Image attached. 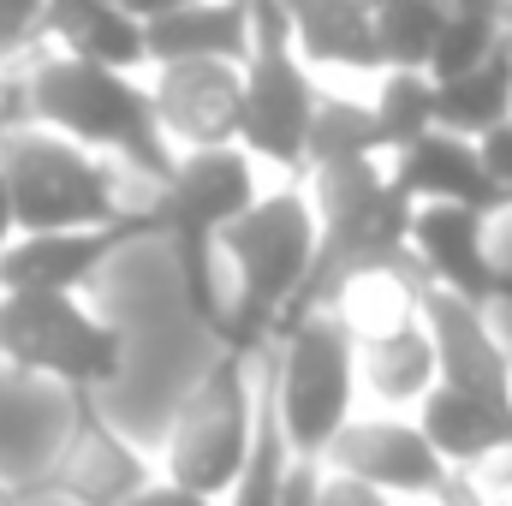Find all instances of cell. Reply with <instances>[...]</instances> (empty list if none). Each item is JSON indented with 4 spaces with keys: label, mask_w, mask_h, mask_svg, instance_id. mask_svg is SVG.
Segmentation results:
<instances>
[{
    "label": "cell",
    "mask_w": 512,
    "mask_h": 506,
    "mask_svg": "<svg viewBox=\"0 0 512 506\" xmlns=\"http://www.w3.org/2000/svg\"><path fill=\"white\" fill-rule=\"evenodd\" d=\"M18 78H24V120L36 131H54L66 143L126 167L149 191L173 173V149H167V137L155 126L143 78L66 60L54 48H36L18 66Z\"/></svg>",
    "instance_id": "1"
},
{
    "label": "cell",
    "mask_w": 512,
    "mask_h": 506,
    "mask_svg": "<svg viewBox=\"0 0 512 506\" xmlns=\"http://www.w3.org/2000/svg\"><path fill=\"white\" fill-rule=\"evenodd\" d=\"M215 262L233 268L221 352H256V346H268L274 328L286 322V310L298 304V292L310 280V262H316V209H310L304 179L262 185V197H256L251 209L221 227Z\"/></svg>",
    "instance_id": "2"
},
{
    "label": "cell",
    "mask_w": 512,
    "mask_h": 506,
    "mask_svg": "<svg viewBox=\"0 0 512 506\" xmlns=\"http://www.w3.org/2000/svg\"><path fill=\"white\" fill-rule=\"evenodd\" d=\"M256 197H262V167L239 143H221V149L173 155V173L143 203L149 221H155V239H167L173 256H179V286H185L191 316L215 340H227V292L215 280V239Z\"/></svg>",
    "instance_id": "3"
},
{
    "label": "cell",
    "mask_w": 512,
    "mask_h": 506,
    "mask_svg": "<svg viewBox=\"0 0 512 506\" xmlns=\"http://www.w3.org/2000/svg\"><path fill=\"white\" fill-rule=\"evenodd\" d=\"M268 364V399H274V429L292 459H322L328 441L358 417V340L352 328L316 304L292 322L274 328L262 346Z\"/></svg>",
    "instance_id": "4"
},
{
    "label": "cell",
    "mask_w": 512,
    "mask_h": 506,
    "mask_svg": "<svg viewBox=\"0 0 512 506\" xmlns=\"http://www.w3.org/2000/svg\"><path fill=\"white\" fill-rule=\"evenodd\" d=\"M0 185H6L18 233H72V227H108V221L131 215L114 161L36 126L6 131Z\"/></svg>",
    "instance_id": "5"
},
{
    "label": "cell",
    "mask_w": 512,
    "mask_h": 506,
    "mask_svg": "<svg viewBox=\"0 0 512 506\" xmlns=\"http://www.w3.org/2000/svg\"><path fill=\"white\" fill-rule=\"evenodd\" d=\"M0 364L60 393H96L126 370V334L66 292H0Z\"/></svg>",
    "instance_id": "6"
},
{
    "label": "cell",
    "mask_w": 512,
    "mask_h": 506,
    "mask_svg": "<svg viewBox=\"0 0 512 506\" xmlns=\"http://www.w3.org/2000/svg\"><path fill=\"white\" fill-rule=\"evenodd\" d=\"M256 429V352H221L203 381L179 399L167 429L161 477L197 501H221L245 471Z\"/></svg>",
    "instance_id": "7"
},
{
    "label": "cell",
    "mask_w": 512,
    "mask_h": 506,
    "mask_svg": "<svg viewBox=\"0 0 512 506\" xmlns=\"http://www.w3.org/2000/svg\"><path fill=\"white\" fill-rule=\"evenodd\" d=\"M322 78L292 54L274 0H251V54L239 66V149L262 173L304 179V131L316 114Z\"/></svg>",
    "instance_id": "8"
},
{
    "label": "cell",
    "mask_w": 512,
    "mask_h": 506,
    "mask_svg": "<svg viewBox=\"0 0 512 506\" xmlns=\"http://www.w3.org/2000/svg\"><path fill=\"white\" fill-rule=\"evenodd\" d=\"M334 477H352L364 489H376L387 501H441L447 495V465L429 453V441L417 435L411 417H387V411H358L328 453L316 459Z\"/></svg>",
    "instance_id": "9"
},
{
    "label": "cell",
    "mask_w": 512,
    "mask_h": 506,
    "mask_svg": "<svg viewBox=\"0 0 512 506\" xmlns=\"http://www.w3.org/2000/svg\"><path fill=\"white\" fill-rule=\"evenodd\" d=\"M405 256L417 268L423 286L453 292L477 310L512 298V274L489 251V221L471 209H447V203H417L411 227H405Z\"/></svg>",
    "instance_id": "10"
},
{
    "label": "cell",
    "mask_w": 512,
    "mask_h": 506,
    "mask_svg": "<svg viewBox=\"0 0 512 506\" xmlns=\"http://www.w3.org/2000/svg\"><path fill=\"white\" fill-rule=\"evenodd\" d=\"M149 483H155V465L96 411V393H72L66 435H60V453H54L42 489H54L78 506H120Z\"/></svg>",
    "instance_id": "11"
},
{
    "label": "cell",
    "mask_w": 512,
    "mask_h": 506,
    "mask_svg": "<svg viewBox=\"0 0 512 506\" xmlns=\"http://www.w3.org/2000/svg\"><path fill=\"white\" fill-rule=\"evenodd\" d=\"M137 239H155V221L149 209L137 203L131 215L108 221V227H72V233H18L6 251H0V292H66L78 298L114 256L137 245Z\"/></svg>",
    "instance_id": "12"
},
{
    "label": "cell",
    "mask_w": 512,
    "mask_h": 506,
    "mask_svg": "<svg viewBox=\"0 0 512 506\" xmlns=\"http://www.w3.org/2000/svg\"><path fill=\"white\" fill-rule=\"evenodd\" d=\"M417 322H423L429 352H435V387H453V393L512 417V358L489 328V310L423 286L417 292Z\"/></svg>",
    "instance_id": "13"
},
{
    "label": "cell",
    "mask_w": 512,
    "mask_h": 506,
    "mask_svg": "<svg viewBox=\"0 0 512 506\" xmlns=\"http://www.w3.org/2000/svg\"><path fill=\"white\" fill-rule=\"evenodd\" d=\"M155 126L167 137L173 155L185 149H221L239 143V66L221 60H179L143 72Z\"/></svg>",
    "instance_id": "14"
},
{
    "label": "cell",
    "mask_w": 512,
    "mask_h": 506,
    "mask_svg": "<svg viewBox=\"0 0 512 506\" xmlns=\"http://www.w3.org/2000/svg\"><path fill=\"white\" fill-rule=\"evenodd\" d=\"M387 179H393V191L417 209V203H447V209H471V215H483V221H495V215H507L512 197L483 173V155H477V143H465V137H453V131H423L411 149H399L393 161H387Z\"/></svg>",
    "instance_id": "15"
},
{
    "label": "cell",
    "mask_w": 512,
    "mask_h": 506,
    "mask_svg": "<svg viewBox=\"0 0 512 506\" xmlns=\"http://www.w3.org/2000/svg\"><path fill=\"white\" fill-rule=\"evenodd\" d=\"M292 54L322 78H382V48L370 30V0H274Z\"/></svg>",
    "instance_id": "16"
},
{
    "label": "cell",
    "mask_w": 512,
    "mask_h": 506,
    "mask_svg": "<svg viewBox=\"0 0 512 506\" xmlns=\"http://www.w3.org/2000/svg\"><path fill=\"white\" fill-rule=\"evenodd\" d=\"M42 48L102 66V72H149V48H143V24L120 12L114 0H48L42 6Z\"/></svg>",
    "instance_id": "17"
},
{
    "label": "cell",
    "mask_w": 512,
    "mask_h": 506,
    "mask_svg": "<svg viewBox=\"0 0 512 506\" xmlns=\"http://www.w3.org/2000/svg\"><path fill=\"white\" fill-rule=\"evenodd\" d=\"M143 48H149V72L179 66V60L245 66V54H251V0H191L179 12H161V18L143 24Z\"/></svg>",
    "instance_id": "18"
},
{
    "label": "cell",
    "mask_w": 512,
    "mask_h": 506,
    "mask_svg": "<svg viewBox=\"0 0 512 506\" xmlns=\"http://www.w3.org/2000/svg\"><path fill=\"white\" fill-rule=\"evenodd\" d=\"M429 387H435V352H429V334L417 316L358 340V393H370L376 411L411 417Z\"/></svg>",
    "instance_id": "19"
},
{
    "label": "cell",
    "mask_w": 512,
    "mask_h": 506,
    "mask_svg": "<svg viewBox=\"0 0 512 506\" xmlns=\"http://www.w3.org/2000/svg\"><path fill=\"white\" fill-rule=\"evenodd\" d=\"M501 120H512V12H507V36L465 78L435 84V131H453V137L477 143Z\"/></svg>",
    "instance_id": "20"
},
{
    "label": "cell",
    "mask_w": 512,
    "mask_h": 506,
    "mask_svg": "<svg viewBox=\"0 0 512 506\" xmlns=\"http://www.w3.org/2000/svg\"><path fill=\"white\" fill-rule=\"evenodd\" d=\"M346 161H382V131L364 96H346V90H328L316 96V114L304 131V173L316 167H346Z\"/></svg>",
    "instance_id": "21"
},
{
    "label": "cell",
    "mask_w": 512,
    "mask_h": 506,
    "mask_svg": "<svg viewBox=\"0 0 512 506\" xmlns=\"http://www.w3.org/2000/svg\"><path fill=\"white\" fill-rule=\"evenodd\" d=\"M286 441L274 429V399H268V364H262V346H256V429H251V453H245V471L233 477V489L221 495L227 506H280L286 489Z\"/></svg>",
    "instance_id": "22"
},
{
    "label": "cell",
    "mask_w": 512,
    "mask_h": 506,
    "mask_svg": "<svg viewBox=\"0 0 512 506\" xmlns=\"http://www.w3.org/2000/svg\"><path fill=\"white\" fill-rule=\"evenodd\" d=\"M447 24V0H370V30L382 48V72H423L435 36Z\"/></svg>",
    "instance_id": "23"
},
{
    "label": "cell",
    "mask_w": 512,
    "mask_h": 506,
    "mask_svg": "<svg viewBox=\"0 0 512 506\" xmlns=\"http://www.w3.org/2000/svg\"><path fill=\"white\" fill-rule=\"evenodd\" d=\"M364 102L376 114V131H382V161L411 149L423 131H435V84L423 72H382Z\"/></svg>",
    "instance_id": "24"
},
{
    "label": "cell",
    "mask_w": 512,
    "mask_h": 506,
    "mask_svg": "<svg viewBox=\"0 0 512 506\" xmlns=\"http://www.w3.org/2000/svg\"><path fill=\"white\" fill-rule=\"evenodd\" d=\"M507 36V24H495V18H471V12H447V24H441V36H435V54H429V66H423V78L429 84H447V78H465L495 42Z\"/></svg>",
    "instance_id": "25"
},
{
    "label": "cell",
    "mask_w": 512,
    "mask_h": 506,
    "mask_svg": "<svg viewBox=\"0 0 512 506\" xmlns=\"http://www.w3.org/2000/svg\"><path fill=\"white\" fill-rule=\"evenodd\" d=\"M42 6L48 0H0V72L42 48Z\"/></svg>",
    "instance_id": "26"
},
{
    "label": "cell",
    "mask_w": 512,
    "mask_h": 506,
    "mask_svg": "<svg viewBox=\"0 0 512 506\" xmlns=\"http://www.w3.org/2000/svg\"><path fill=\"white\" fill-rule=\"evenodd\" d=\"M316 506H393V501L376 495V489H364V483H352V477L322 471V477H316Z\"/></svg>",
    "instance_id": "27"
},
{
    "label": "cell",
    "mask_w": 512,
    "mask_h": 506,
    "mask_svg": "<svg viewBox=\"0 0 512 506\" xmlns=\"http://www.w3.org/2000/svg\"><path fill=\"white\" fill-rule=\"evenodd\" d=\"M120 506H215V501H197V495H185V489H173L167 477H155L149 489H137L131 501H120Z\"/></svg>",
    "instance_id": "28"
},
{
    "label": "cell",
    "mask_w": 512,
    "mask_h": 506,
    "mask_svg": "<svg viewBox=\"0 0 512 506\" xmlns=\"http://www.w3.org/2000/svg\"><path fill=\"white\" fill-rule=\"evenodd\" d=\"M120 12H131L137 24H149V18H161V12H179V6H191V0H114Z\"/></svg>",
    "instance_id": "29"
},
{
    "label": "cell",
    "mask_w": 512,
    "mask_h": 506,
    "mask_svg": "<svg viewBox=\"0 0 512 506\" xmlns=\"http://www.w3.org/2000/svg\"><path fill=\"white\" fill-rule=\"evenodd\" d=\"M18 239V221H12V203H6V185H0V251Z\"/></svg>",
    "instance_id": "30"
},
{
    "label": "cell",
    "mask_w": 512,
    "mask_h": 506,
    "mask_svg": "<svg viewBox=\"0 0 512 506\" xmlns=\"http://www.w3.org/2000/svg\"><path fill=\"white\" fill-rule=\"evenodd\" d=\"M0 506H18V495H12V489H6V483H0Z\"/></svg>",
    "instance_id": "31"
},
{
    "label": "cell",
    "mask_w": 512,
    "mask_h": 506,
    "mask_svg": "<svg viewBox=\"0 0 512 506\" xmlns=\"http://www.w3.org/2000/svg\"><path fill=\"white\" fill-rule=\"evenodd\" d=\"M393 506H441V501H393Z\"/></svg>",
    "instance_id": "32"
},
{
    "label": "cell",
    "mask_w": 512,
    "mask_h": 506,
    "mask_svg": "<svg viewBox=\"0 0 512 506\" xmlns=\"http://www.w3.org/2000/svg\"><path fill=\"white\" fill-rule=\"evenodd\" d=\"M0 143H6V131H0Z\"/></svg>",
    "instance_id": "33"
}]
</instances>
